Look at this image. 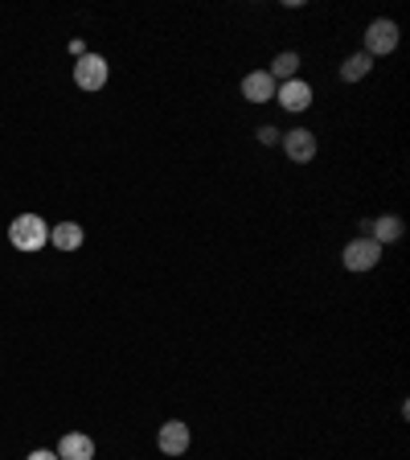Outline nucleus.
Instances as JSON below:
<instances>
[{
    "mask_svg": "<svg viewBox=\"0 0 410 460\" xmlns=\"http://www.w3.org/2000/svg\"><path fill=\"white\" fill-rule=\"evenodd\" d=\"M57 460H95V440L86 431H66L57 440Z\"/></svg>",
    "mask_w": 410,
    "mask_h": 460,
    "instance_id": "nucleus-9",
    "label": "nucleus"
},
{
    "mask_svg": "<svg viewBox=\"0 0 410 460\" xmlns=\"http://www.w3.org/2000/svg\"><path fill=\"white\" fill-rule=\"evenodd\" d=\"M25 460H57V452H49V448H38V452H29Z\"/></svg>",
    "mask_w": 410,
    "mask_h": 460,
    "instance_id": "nucleus-15",
    "label": "nucleus"
},
{
    "mask_svg": "<svg viewBox=\"0 0 410 460\" xmlns=\"http://www.w3.org/2000/svg\"><path fill=\"white\" fill-rule=\"evenodd\" d=\"M9 243L17 251H41L49 243V226L41 214H17L9 222Z\"/></svg>",
    "mask_w": 410,
    "mask_h": 460,
    "instance_id": "nucleus-1",
    "label": "nucleus"
},
{
    "mask_svg": "<svg viewBox=\"0 0 410 460\" xmlns=\"http://www.w3.org/2000/svg\"><path fill=\"white\" fill-rule=\"evenodd\" d=\"M267 75L275 78V83H292V78H300V54H296V49L275 54V62L267 66Z\"/></svg>",
    "mask_w": 410,
    "mask_h": 460,
    "instance_id": "nucleus-12",
    "label": "nucleus"
},
{
    "mask_svg": "<svg viewBox=\"0 0 410 460\" xmlns=\"http://www.w3.org/2000/svg\"><path fill=\"white\" fill-rule=\"evenodd\" d=\"M370 70H373V58L370 54H349L341 62V78H345V83H362Z\"/></svg>",
    "mask_w": 410,
    "mask_h": 460,
    "instance_id": "nucleus-13",
    "label": "nucleus"
},
{
    "mask_svg": "<svg viewBox=\"0 0 410 460\" xmlns=\"http://www.w3.org/2000/svg\"><path fill=\"white\" fill-rule=\"evenodd\" d=\"M370 239L378 243V247H386V243H398L402 239V230H406V222L398 218V214H382V218H373L370 222Z\"/></svg>",
    "mask_w": 410,
    "mask_h": 460,
    "instance_id": "nucleus-10",
    "label": "nucleus"
},
{
    "mask_svg": "<svg viewBox=\"0 0 410 460\" xmlns=\"http://www.w3.org/2000/svg\"><path fill=\"white\" fill-rule=\"evenodd\" d=\"M279 148L287 153V161H296V164L316 161V153H320V144H316L312 128H287V132L279 136Z\"/></svg>",
    "mask_w": 410,
    "mask_h": 460,
    "instance_id": "nucleus-3",
    "label": "nucleus"
},
{
    "mask_svg": "<svg viewBox=\"0 0 410 460\" xmlns=\"http://www.w3.org/2000/svg\"><path fill=\"white\" fill-rule=\"evenodd\" d=\"M275 78L267 75V70H250L247 78H242V99L247 103H255V107H263V103H275Z\"/></svg>",
    "mask_w": 410,
    "mask_h": 460,
    "instance_id": "nucleus-8",
    "label": "nucleus"
},
{
    "mask_svg": "<svg viewBox=\"0 0 410 460\" xmlns=\"http://www.w3.org/2000/svg\"><path fill=\"white\" fill-rule=\"evenodd\" d=\"M275 103L284 107V111H308V107H312V83H304V78L279 83L275 86Z\"/></svg>",
    "mask_w": 410,
    "mask_h": 460,
    "instance_id": "nucleus-7",
    "label": "nucleus"
},
{
    "mask_svg": "<svg viewBox=\"0 0 410 460\" xmlns=\"http://www.w3.org/2000/svg\"><path fill=\"white\" fill-rule=\"evenodd\" d=\"M258 144H279V128L263 124V128H258Z\"/></svg>",
    "mask_w": 410,
    "mask_h": 460,
    "instance_id": "nucleus-14",
    "label": "nucleus"
},
{
    "mask_svg": "<svg viewBox=\"0 0 410 460\" xmlns=\"http://www.w3.org/2000/svg\"><path fill=\"white\" fill-rule=\"evenodd\" d=\"M83 226L78 222H57V226H49V243H54L57 251H78L83 247Z\"/></svg>",
    "mask_w": 410,
    "mask_h": 460,
    "instance_id": "nucleus-11",
    "label": "nucleus"
},
{
    "mask_svg": "<svg viewBox=\"0 0 410 460\" xmlns=\"http://www.w3.org/2000/svg\"><path fill=\"white\" fill-rule=\"evenodd\" d=\"M74 83L83 91H103L107 86V58L103 54H83L74 62Z\"/></svg>",
    "mask_w": 410,
    "mask_h": 460,
    "instance_id": "nucleus-6",
    "label": "nucleus"
},
{
    "mask_svg": "<svg viewBox=\"0 0 410 460\" xmlns=\"http://www.w3.org/2000/svg\"><path fill=\"white\" fill-rule=\"evenodd\" d=\"M193 444V431L185 420H169L161 431H156V448L164 452V456H185Z\"/></svg>",
    "mask_w": 410,
    "mask_h": 460,
    "instance_id": "nucleus-5",
    "label": "nucleus"
},
{
    "mask_svg": "<svg viewBox=\"0 0 410 460\" xmlns=\"http://www.w3.org/2000/svg\"><path fill=\"white\" fill-rule=\"evenodd\" d=\"M341 263H345V271H373L382 263V247H378L370 234H365V239H353V243H345Z\"/></svg>",
    "mask_w": 410,
    "mask_h": 460,
    "instance_id": "nucleus-4",
    "label": "nucleus"
},
{
    "mask_svg": "<svg viewBox=\"0 0 410 460\" xmlns=\"http://www.w3.org/2000/svg\"><path fill=\"white\" fill-rule=\"evenodd\" d=\"M394 49H398V21H390V17L370 21V29H365V49H362V54H370V58H386V54H394Z\"/></svg>",
    "mask_w": 410,
    "mask_h": 460,
    "instance_id": "nucleus-2",
    "label": "nucleus"
}]
</instances>
